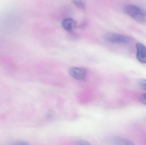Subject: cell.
Here are the masks:
<instances>
[{
    "label": "cell",
    "instance_id": "obj_7",
    "mask_svg": "<svg viewBox=\"0 0 146 145\" xmlns=\"http://www.w3.org/2000/svg\"><path fill=\"white\" fill-rule=\"evenodd\" d=\"M72 1L78 7L82 9L85 8V2L86 0H72Z\"/></svg>",
    "mask_w": 146,
    "mask_h": 145
},
{
    "label": "cell",
    "instance_id": "obj_11",
    "mask_svg": "<svg viewBox=\"0 0 146 145\" xmlns=\"http://www.w3.org/2000/svg\"><path fill=\"white\" fill-rule=\"evenodd\" d=\"M13 144L15 145H28L29 144L27 142H25V141H15V142H14L13 143Z\"/></svg>",
    "mask_w": 146,
    "mask_h": 145
},
{
    "label": "cell",
    "instance_id": "obj_1",
    "mask_svg": "<svg viewBox=\"0 0 146 145\" xmlns=\"http://www.w3.org/2000/svg\"><path fill=\"white\" fill-rule=\"evenodd\" d=\"M123 12L141 24L146 22V9L145 8L133 4H128L123 7Z\"/></svg>",
    "mask_w": 146,
    "mask_h": 145
},
{
    "label": "cell",
    "instance_id": "obj_8",
    "mask_svg": "<svg viewBox=\"0 0 146 145\" xmlns=\"http://www.w3.org/2000/svg\"><path fill=\"white\" fill-rule=\"evenodd\" d=\"M139 85L142 89L146 91V79L140 80L139 82Z\"/></svg>",
    "mask_w": 146,
    "mask_h": 145
},
{
    "label": "cell",
    "instance_id": "obj_3",
    "mask_svg": "<svg viewBox=\"0 0 146 145\" xmlns=\"http://www.w3.org/2000/svg\"><path fill=\"white\" fill-rule=\"evenodd\" d=\"M136 57L140 63L146 64V47L141 43L136 44Z\"/></svg>",
    "mask_w": 146,
    "mask_h": 145
},
{
    "label": "cell",
    "instance_id": "obj_4",
    "mask_svg": "<svg viewBox=\"0 0 146 145\" xmlns=\"http://www.w3.org/2000/svg\"><path fill=\"white\" fill-rule=\"evenodd\" d=\"M70 75L78 80H82L86 76V72L84 69L79 67H72L69 70Z\"/></svg>",
    "mask_w": 146,
    "mask_h": 145
},
{
    "label": "cell",
    "instance_id": "obj_5",
    "mask_svg": "<svg viewBox=\"0 0 146 145\" xmlns=\"http://www.w3.org/2000/svg\"><path fill=\"white\" fill-rule=\"evenodd\" d=\"M62 26L68 31H73L76 28V23L73 19L66 18L62 21Z\"/></svg>",
    "mask_w": 146,
    "mask_h": 145
},
{
    "label": "cell",
    "instance_id": "obj_6",
    "mask_svg": "<svg viewBox=\"0 0 146 145\" xmlns=\"http://www.w3.org/2000/svg\"><path fill=\"white\" fill-rule=\"evenodd\" d=\"M111 141L114 144L121 145H133L135 144L129 140L119 136H115L111 138Z\"/></svg>",
    "mask_w": 146,
    "mask_h": 145
},
{
    "label": "cell",
    "instance_id": "obj_9",
    "mask_svg": "<svg viewBox=\"0 0 146 145\" xmlns=\"http://www.w3.org/2000/svg\"><path fill=\"white\" fill-rule=\"evenodd\" d=\"M75 144L78 145H88L91 144L88 141L82 140H78L75 141Z\"/></svg>",
    "mask_w": 146,
    "mask_h": 145
},
{
    "label": "cell",
    "instance_id": "obj_10",
    "mask_svg": "<svg viewBox=\"0 0 146 145\" xmlns=\"http://www.w3.org/2000/svg\"><path fill=\"white\" fill-rule=\"evenodd\" d=\"M140 100L141 103L146 105V93L141 95L140 97Z\"/></svg>",
    "mask_w": 146,
    "mask_h": 145
},
{
    "label": "cell",
    "instance_id": "obj_2",
    "mask_svg": "<svg viewBox=\"0 0 146 145\" xmlns=\"http://www.w3.org/2000/svg\"><path fill=\"white\" fill-rule=\"evenodd\" d=\"M103 38L106 41L117 44H125L130 41L128 37L114 32H108L104 35Z\"/></svg>",
    "mask_w": 146,
    "mask_h": 145
}]
</instances>
